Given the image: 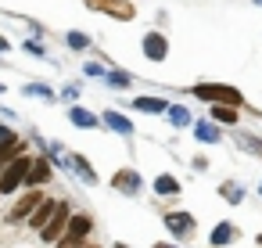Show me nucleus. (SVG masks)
<instances>
[{"mask_svg":"<svg viewBox=\"0 0 262 248\" xmlns=\"http://www.w3.org/2000/svg\"><path fill=\"white\" fill-rule=\"evenodd\" d=\"M58 248H83V241H76V237H58Z\"/></svg>","mask_w":262,"mask_h":248,"instance_id":"nucleus-28","label":"nucleus"},{"mask_svg":"<svg viewBox=\"0 0 262 248\" xmlns=\"http://www.w3.org/2000/svg\"><path fill=\"white\" fill-rule=\"evenodd\" d=\"M194 94H198L201 101H215V105H230V108L244 105L241 90H233V87H223V83H201V87H194Z\"/></svg>","mask_w":262,"mask_h":248,"instance_id":"nucleus-2","label":"nucleus"},{"mask_svg":"<svg viewBox=\"0 0 262 248\" xmlns=\"http://www.w3.org/2000/svg\"><path fill=\"white\" fill-rule=\"evenodd\" d=\"M165 223H169V230H172L176 237H190V234H194V219H190L187 212H172Z\"/></svg>","mask_w":262,"mask_h":248,"instance_id":"nucleus-8","label":"nucleus"},{"mask_svg":"<svg viewBox=\"0 0 262 248\" xmlns=\"http://www.w3.org/2000/svg\"><path fill=\"white\" fill-rule=\"evenodd\" d=\"M237 144H241L244 151H251V155H262V144H258L255 137H237Z\"/></svg>","mask_w":262,"mask_h":248,"instance_id":"nucleus-23","label":"nucleus"},{"mask_svg":"<svg viewBox=\"0 0 262 248\" xmlns=\"http://www.w3.org/2000/svg\"><path fill=\"white\" fill-rule=\"evenodd\" d=\"M22 51H29V54H36V58H43V47H40V44H33V40H29Z\"/></svg>","mask_w":262,"mask_h":248,"instance_id":"nucleus-29","label":"nucleus"},{"mask_svg":"<svg viewBox=\"0 0 262 248\" xmlns=\"http://www.w3.org/2000/svg\"><path fill=\"white\" fill-rule=\"evenodd\" d=\"M198 140H201V144H215V140H219L215 126H212V122H198Z\"/></svg>","mask_w":262,"mask_h":248,"instance_id":"nucleus-17","label":"nucleus"},{"mask_svg":"<svg viewBox=\"0 0 262 248\" xmlns=\"http://www.w3.org/2000/svg\"><path fill=\"white\" fill-rule=\"evenodd\" d=\"M0 94H4V83H0Z\"/></svg>","mask_w":262,"mask_h":248,"instance_id":"nucleus-32","label":"nucleus"},{"mask_svg":"<svg viewBox=\"0 0 262 248\" xmlns=\"http://www.w3.org/2000/svg\"><path fill=\"white\" fill-rule=\"evenodd\" d=\"M86 234H90V216H69L65 237H76V241H83Z\"/></svg>","mask_w":262,"mask_h":248,"instance_id":"nucleus-10","label":"nucleus"},{"mask_svg":"<svg viewBox=\"0 0 262 248\" xmlns=\"http://www.w3.org/2000/svg\"><path fill=\"white\" fill-rule=\"evenodd\" d=\"M22 137L11 130V126H4V122H0V148H4V144H18Z\"/></svg>","mask_w":262,"mask_h":248,"instance_id":"nucleus-21","label":"nucleus"},{"mask_svg":"<svg viewBox=\"0 0 262 248\" xmlns=\"http://www.w3.org/2000/svg\"><path fill=\"white\" fill-rule=\"evenodd\" d=\"M18 155H26V144L18 140V144H4V148H0V169H4L11 158H18Z\"/></svg>","mask_w":262,"mask_h":248,"instance_id":"nucleus-13","label":"nucleus"},{"mask_svg":"<svg viewBox=\"0 0 262 248\" xmlns=\"http://www.w3.org/2000/svg\"><path fill=\"white\" fill-rule=\"evenodd\" d=\"M104 122H108V126H112L115 133H133V126H129V119H122L119 112H108V115H104Z\"/></svg>","mask_w":262,"mask_h":248,"instance_id":"nucleus-15","label":"nucleus"},{"mask_svg":"<svg viewBox=\"0 0 262 248\" xmlns=\"http://www.w3.org/2000/svg\"><path fill=\"white\" fill-rule=\"evenodd\" d=\"M212 119H219V122H237V112H233L230 105H215V108H212Z\"/></svg>","mask_w":262,"mask_h":248,"instance_id":"nucleus-18","label":"nucleus"},{"mask_svg":"<svg viewBox=\"0 0 262 248\" xmlns=\"http://www.w3.org/2000/svg\"><path fill=\"white\" fill-rule=\"evenodd\" d=\"M255 4H262V0H255Z\"/></svg>","mask_w":262,"mask_h":248,"instance_id":"nucleus-33","label":"nucleus"},{"mask_svg":"<svg viewBox=\"0 0 262 248\" xmlns=\"http://www.w3.org/2000/svg\"><path fill=\"white\" fill-rule=\"evenodd\" d=\"M230 237H233V226H230V223H219V226L212 230V244H226Z\"/></svg>","mask_w":262,"mask_h":248,"instance_id":"nucleus-20","label":"nucleus"},{"mask_svg":"<svg viewBox=\"0 0 262 248\" xmlns=\"http://www.w3.org/2000/svg\"><path fill=\"white\" fill-rule=\"evenodd\" d=\"M115 187L119 191H140V176L137 173H119L115 176Z\"/></svg>","mask_w":262,"mask_h":248,"instance_id":"nucleus-16","label":"nucleus"},{"mask_svg":"<svg viewBox=\"0 0 262 248\" xmlns=\"http://www.w3.org/2000/svg\"><path fill=\"white\" fill-rule=\"evenodd\" d=\"M54 205H58V201H51V198H43V201H40V205H36V209L29 212V219H26V223H29L33 230H43V226H47V219L54 216Z\"/></svg>","mask_w":262,"mask_h":248,"instance_id":"nucleus-7","label":"nucleus"},{"mask_svg":"<svg viewBox=\"0 0 262 248\" xmlns=\"http://www.w3.org/2000/svg\"><path fill=\"white\" fill-rule=\"evenodd\" d=\"M40 201H43L40 187H36V191H29V194H22V198L15 201V209H11V212L4 216V223H22V219H29V212H33V209H36Z\"/></svg>","mask_w":262,"mask_h":248,"instance_id":"nucleus-3","label":"nucleus"},{"mask_svg":"<svg viewBox=\"0 0 262 248\" xmlns=\"http://www.w3.org/2000/svg\"><path fill=\"white\" fill-rule=\"evenodd\" d=\"M108 79H112V83H115V87H129V83H133V79H129V76H126V72H112V76H108Z\"/></svg>","mask_w":262,"mask_h":248,"instance_id":"nucleus-27","label":"nucleus"},{"mask_svg":"<svg viewBox=\"0 0 262 248\" xmlns=\"http://www.w3.org/2000/svg\"><path fill=\"white\" fill-rule=\"evenodd\" d=\"M65 226H69V205L58 201V205H54V216L47 219V226L40 230V237H43V241H58V237L65 234Z\"/></svg>","mask_w":262,"mask_h":248,"instance_id":"nucleus-5","label":"nucleus"},{"mask_svg":"<svg viewBox=\"0 0 262 248\" xmlns=\"http://www.w3.org/2000/svg\"><path fill=\"white\" fill-rule=\"evenodd\" d=\"M223 194H226V201H241V194H244V191H241L237 183H223Z\"/></svg>","mask_w":262,"mask_h":248,"instance_id":"nucleus-24","label":"nucleus"},{"mask_svg":"<svg viewBox=\"0 0 262 248\" xmlns=\"http://www.w3.org/2000/svg\"><path fill=\"white\" fill-rule=\"evenodd\" d=\"M155 191H158V194H176L180 183H176L172 176H158V180H155Z\"/></svg>","mask_w":262,"mask_h":248,"instance_id":"nucleus-19","label":"nucleus"},{"mask_svg":"<svg viewBox=\"0 0 262 248\" xmlns=\"http://www.w3.org/2000/svg\"><path fill=\"white\" fill-rule=\"evenodd\" d=\"M69 162H72V169H76V173H79L86 183H97V173L90 169V162H86L83 155H69Z\"/></svg>","mask_w":262,"mask_h":248,"instance_id":"nucleus-11","label":"nucleus"},{"mask_svg":"<svg viewBox=\"0 0 262 248\" xmlns=\"http://www.w3.org/2000/svg\"><path fill=\"white\" fill-rule=\"evenodd\" d=\"M144 54H147V58H155V61H162V58H165V36L147 33V36H144Z\"/></svg>","mask_w":262,"mask_h":248,"instance_id":"nucleus-9","label":"nucleus"},{"mask_svg":"<svg viewBox=\"0 0 262 248\" xmlns=\"http://www.w3.org/2000/svg\"><path fill=\"white\" fill-rule=\"evenodd\" d=\"M26 94H29V97H54V94H51L47 87H40V83H33V87H26Z\"/></svg>","mask_w":262,"mask_h":248,"instance_id":"nucleus-26","label":"nucleus"},{"mask_svg":"<svg viewBox=\"0 0 262 248\" xmlns=\"http://www.w3.org/2000/svg\"><path fill=\"white\" fill-rule=\"evenodd\" d=\"M86 8L90 11H104V15H112V18H133V4L129 0H86Z\"/></svg>","mask_w":262,"mask_h":248,"instance_id":"nucleus-4","label":"nucleus"},{"mask_svg":"<svg viewBox=\"0 0 262 248\" xmlns=\"http://www.w3.org/2000/svg\"><path fill=\"white\" fill-rule=\"evenodd\" d=\"M69 119H72L76 126H83V130L97 126V115H94V112H86V108H69Z\"/></svg>","mask_w":262,"mask_h":248,"instance_id":"nucleus-12","label":"nucleus"},{"mask_svg":"<svg viewBox=\"0 0 262 248\" xmlns=\"http://www.w3.org/2000/svg\"><path fill=\"white\" fill-rule=\"evenodd\" d=\"M47 180H51V162H47V158H33V162H29V173H26L22 183H26L29 191H36V187H43Z\"/></svg>","mask_w":262,"mask_h":248,"instance_id":"nucleus-6","label":"nucleus"},{"mask_svg":"<svg viewBox=\"0 0 262 248\" xmlns=\"http://www.w3.org/2000/svg\"><path fill=\"white\" fill-rule=\"evenodd\" d=\"M8 47H11V44H8V40H4V36H0V51H8Z\"/></svg>","mask_w":262,"mask_h":248,"instance_id":"nucleus-30","label":"nucleus"},{"mask_svg":"<svg viewBox=\"0 0 262 248\" xmlns=\"http://www.w3.org/2000/svg\"><path fill=\"white\" fill-rule=\"evenodd\" d=\"M155 248H172V244H155Z\"/></svg>","mask_w":262,"mask_h":248,"instance_id":"nucleus-31","label":"nucleus"},{"mask_svg":"<svg viewBox=\"0 0 262 248\" xmlns=\"http://www.w3.org/2000/svg\"><path fill=\"white\" fill-rule=\"evenodd\" d=\"M133 108H140V112H165L169 105L162 101V97H137V105Z\"/></svg>","mask_w":262,"mask_h":248,"instance_id":"nucleus-14","label":"nucleus"},{"mask_svg":"<svg viewBox=\"0 0 262 248\" xmlns=\"http://www.w3.org/2000/svg\"><path fill=\"white\" fill-rule=\"evenodd\" d=\"M165 112H169V119H172L176 126H187V122H190V115H187V108H165Z\"/></svg>","mask_w":262,"mask_h":248,"instance_id":"nucleus-22","label":"nucleus"},{"mask_svg":"<svg viewBox=\"0 0 262 248\" xmlns=\"http://www.w3.org/2000/svg\"><path fill=\"white\" fill-rule=\"evenodd\" d=\"M86 44H90V40H86L83 33H69V47H76V51H83Z\"/></svg>","mask_w":262,"mask_h":248,"instance_id":"nucleus-25","label":"nucleus"},{"mask_svg":"<svg viewBox=\"0 0 262 248\" xmlns=\"http://www.w3.org/2000/svg\"><path fill=\"white\" fill-rule=\"evenodd\" d=\"M29 155H18V158H11L4 169H0V198L4 194H15L18 187H22V180H26V173H29Z\"/></svg>","mask_w":262,"mask_h":248,"instance_id":"nucleus-1","label":"nucleus"}]
</instances>
